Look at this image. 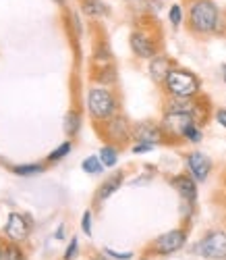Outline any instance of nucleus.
I'll return each instance as SVG.
<instances>
[{
    "mask_svg": "<svg viewBox=\"0 0 226 260\" xmlns=\"http://www.w3.org/2000/svg\"><path fill=\"white\" fill-rule=\"evenodd\" d=\"M187 25H189V31L195 36L216 34L220 25V11L214 0H193L189 7Z\"/></svg>",
    "mask_w": 226,
    "mask_h": 260,
    "instance_id": "1",
    "label": "nucleus"
},
{
    "mask_svg": "<svg viewBox=\"0 0 226 260\" xmlns=\"http://www.w3.org/2000/svg\"><path fill=\"white\" fill-rule=\"evenodd\" d=\"M164 88L168 92L170 98H176V100H191L199 94L201 90V81L197 79L195 73L187 71V69H180V67H174L166 81H164Z\"/></svg>",
    "mask_w": 226,
    "mask_h": 260,
    "instance_id": "2",
    "label": "nucleus"
},
{
    "mask_svg": "<svg viewBox=\"0 0 226 260\" xmlns=\"http://www.w3.org/2000/svg\"><path fill=\"white\" fill-rule=\"evenodd\" d=\"M87 108L94 121L106 123L117 115V98L108 88H92L87 94Z\"/></svg>",
    "mask_w": 226,
    "mask_h": 260,
    "instance_id": "3",
    "label": "nucleus"
},
{
    "mask_svg": "<svg viewBox=\"0 0 226 260\" xmlns=\"http://www.w3.org/2000/svg\"><path fill=\"white\" fill-rule=\"evenodd\" d=\"M195 252L208 260H226V231L214 229L195 244Z\"/></svg>",
    "mask_w": 226,
    "mask_h": 260,
    "instance_id": "4",
    "label": "nucleus"
},
{
    "mask_svg": "<svg viewBox=\"0 0 226 260\" xmlns=\"http://www.w3.org/2000/svg\"><path fill=\"white\" fill-rule=\"evenodd\" d=\"M193 125H197V121L187 113H164L160 123L164 136L170 138H185Z\"/></svg>",
    "mask_w": 226,
    "mask_h": 260,
    "instance_id": "5",
    "label": "nucleus"
},
{
    "mask_svg": "<svg viewBox=\"0 0 226 260\" xmlns=\"http://www.w3.org/2000/svg\"><path fill=\"white\" fill-rule=\"evenodd\" d=\"M185 244H187V231L185 229H172V231H166L154 240V254L168 256V254L178 252Z\"/></svg>",
    "mask_w": 226,
    "mask_h": 260,
    "instance_id": "6",
    "label": "nucleus"
},
{
    "mask_svg": "<svg viewBox=\"0 0 226 260\" xmlns=\"http://www.w3.org/2000/svg\"><path fill=\"white\" fill-rule=\"evenodd\" d=\"M187 167H189V173L191 177L195 181H206L210 171H212V160L210 156H206L203 152H199V150H193V152L187 154Z\"/></svg>",
    "mask_w": 226,
    "mask_h": 260,
    "instance_id": "7",
    "label": "nucleus"
},
{
    "mask_svg": "<svg viewBox=\"0 0 226 260\" xmlns=\"http://www.w3.org/2000/svg\"><path fill=\"white\" fill-rule=\"evenodd\" d=\"M133 136H135V140H137V142L152 144V146L160 144V142L164 140V132H162V127H160V125H156V123H149V121L135 125Z\"/></svg>",
    "mask_w": 226,
    "mask_h": 260,
    "instance_id": "8",
    "label": "nucleus"
},
{
    "mask_svg": "<svg viewBox=\"0 0 226 260\" xmlns=\"http://www.w3.org/2000/svg\"><path fill=\"white\" fill-rule=\"evenodd\" d=\"M131 48L133 52L141 56V58H154L156 56V44H154V40L143 34V31H133L131 34Z\"/></svg>",
    "mask_w": 226,
    "mask_h": 260,
    "instance_id": "9",
    "label": "nucleus"
},
{
    "mask_svg": "<svg viewBox=\"0 0 226 260\" xmlns=\"http://www.w3.org/2000/svg\"><path fill=\"white\" fill-rule=\"evenodd\" d=\"M7 235L11 237L13 242H23L25 237L29 235V223L23 214H19V212H13L9 216V223H7Z\"/></svg>",
    "mask_w": 226,
    "mask_h": 260,
    "instance_id": "10",
    "label": "nucleus"
},
{
    "mask_svg": "<svg viewBox=\"0 0 226 260\" xmlns=\"http://www.w3.org/2000/svg\"><path fill=\"white\" fill-rule=\"evenodd\" d=\"M106 136L110 142H125L131 136V127L125 117L115 115L110 121H106Z\"/></svg>",
    "mask_w": 226,
    "mask_h": 260,
    "instance_id": "11",
    "label": "nucleus"
},
{
    "mask_svg": "<svg viewBox=\"0 0 226 260\" xmlns=\"http://www.w3.org/2000/svg\"><path fill=\"white\" fill-rule=\"evenodd\" d=\"M172 69H174V64H172V60L166 58V56H154V58L149 60V75H152V79L158 81V83H164L166 77H168V73H170Z\"/></svg>",
    "mask_w": 226,
    "mask_h": 260,
    "instance_id": "12",
    "label": "nucleus"
},
{
    "mask_svg": "<svg viewBox=\"0 0 226 260\" xmlns=\"http://www.w3.org/2000/svg\"><path fill=\"white\" fill-rule=\"evenodd\" d=\"M172 185L180 193V198H185L187 202H195V198H197V185H195V179L191 175H176L172 179Z\"/></svg>",
    "mask_w": 226,
    "mask_h": 260,
    "instance_id": "13",
    "label": "nucleus"
},
{
    "mask_svg": "<svg viewBox=\"0 0 226 260\" xmlns=\"http://www.w3.org/2000/svg\"><path fill=\"white\" fill-rule=\"evenodd\" d=\"M121 185H123V173H117V175L108 177V179L100 185V189H98V200H106V198H110L112 193H115Z\"/></svg>",
    "mask_w": 226,
    "mask_h": 260,
    "instance_id": "14",
    "label": "nucleus"
},
{
    "mask_svg": "<svg viewBox=\"0 0 226 260\" xmlns=\"http://www.w3.org/2000/svg\"><path fill=\"white\" fill-rule=\"evenodd\" d=\"M100 160L104 167H115L117 160H119V152H117V148H112V146H104L100 150Z\"/></svg>",
    "mask_w": 226,
    "mask_h": 260,
    "instance_id": "15",
    "label": "nucleus"
},
{
    "mask_svg": "<svg viewBox=\"0 0 226 260\" xmlns=\"http://www.w3.org/2000/svg\"><path fill=\"white\" fill-rule=\"evenodd\" d=\"M81 167H83L85 173H89V175H98V173H102V169H104L100 156H89V158H85Z\"/></svg>",
    "mask_w": 226,
    "mask_h": 260,
    "instance_id": "16",
    "label": "nucleus"
},
{
    "mask_svg": "<svg viewBox=\"0 0 226 260\" xmlns=\"http://www.w3.org/2000/svg\"><path fill=\"white\" fill-rule=\"evenodd\" d=\"M83 11L87 15H102L106 11V7L100 3V0H83Z\"/></svg>",
    "mask_w": 226,
    "mask_h": 260,
    "instance_id": "17",
    "label": "nucleus"
},
{
    "mask_svg": "<svg viewBox=\"0 0 226 260\" xmlns=\"http://www.w3.org/2000/svg\"><path fill=\"white\" fill-rule=\"evenodd\" d=\"M44 167L42 165H25V167H15L17 175H33V173H42Z\"/></svg>",
    "mask_w": 226,
    "mask_h": 260,
    "instance_id": "18",
    "label": "nucleus"
},
{
    "mask_svg": "<svg viewBox=\"0 0 226 260\" xmlns=\"http://www.w3.org/2000/svg\"><path fill=\"white\" fill-rule=\"evenodd\" d=\"M168 17H170L172 27H178V25H180V21H183V11H180V7H178V5H172V7H170Z\"/></svg>",
    "mask_w": 226,
    "mask_h": 260,
    "instance_id": "19",
    "label": "nucleus"
},
{
    "mask_svg": "<svg viewBox=\"0 0 226 260\" xmlns=\"http://www.w3.org/2000/svg\"><path fill=\"white\" fill-rule=\"evenodd\" d=\"M66 134H77L79 132V117L75 113H69V117H66Z\"/></svg>",
    "mask_w": 226,
    "mask_h": 260,
    "instance_id": "20",
    "label": "nucleus"
},
{
    "mask_svg": "<svg viewBox=\"0 0 226 260\" xmlns=\"http://www.w3.org/2000/svg\"><path fill=\"white\" fill-rule=\"evenodd\" d=\"M71 152V142H64L60 148H56L54 150V152L48 156V160H58V158H62V156H66V154H69Z\"/></svg>",
    "mask_w": 226,
    "mask_h": 260,
    "instance_id": "21",
    "label": "nucleus"
},
{
    "mask_svg": "<svg viewBox=\"0 0 226 260\" xmlns=\"http://www.w3.org/2000/svg\"><path fill=\"white\" fill-rule=\"evenodd\" d=\"M201 138H203V134H201V129H199L197 125H193L189 132H187V136H185V140H189V142H193V144L201 142Z\"/></svg>",
    "mask_w": 226,
    "mask_h": 260,
    "instance_id": "22",
    "label": "nucleus"
},
{
    "mask_svg": "<svg viewBox=\"0 0 226 260\" xmlns=\"http://www.w3.org/2000/svg\"><path fill=\"white\" fill-rule=\"evenodd\" d=\"M81 229H83V233H85V235H92V212H89V210L83 214Z\"/></svg>",
    "mask_w": 226,
    "mask_h": 260,
    "instance_id": "23",
    "label": "nucleus"
},
{
    "mask_svg": "<svg viewBox=\"0 0 226 260\" xmlns=\"http://www.w3.org/2000/svg\"><path fill=\"white\" fill-rule=\"evenodd\" d=\"M106 254L112 256V258H119V260H129V258H133L131 252H115V250H110V248H106Z\"/></svg>",
    "mask_w": 226,
    "mask_h": 260,
    "instance_id": "24",
    "label": "nucleus"
},
{
    "mask_svg": "<svg viewBox=\"0 0 226 260\" xmlns=\"http://www.w3.org/2000/svg\"><path fill=\"white\" fill-rule=\"evenodd\" d=\"M152 148H154L152 144H143V142H137V144L133 146V152H135V154H143V152H149Z\"/></svg>",
    "mask_w": 226,
    "mask_h": 260,
    "instance_id": "25",
    "label": "nucleus"
},
{
    "mask_svg": "<svg viewBox=\"0 0 226 260\" xmlns=\"http://www.w3.org/2000/svg\"><path fill=\"white\" fill-rule=\"evenodd\" d=\"M75 254H77V240H73V242H71V246L66 248L64 258H66V260H73V256H75Z\"/></svg>",
    "mask_w": 226,
    "mask_h": 260,
    "instance_id": "26",
    "label": "nucleus"
},
{
    "mask_svg": "<svg viewBox=\"0 0 226 260\" xmlns=\"http://www.w3.org/2000/svg\"><path fill=\"white\" fill-rule=\"evenodd\" d=\"M216 121L226 129V108H218L216 111Z\"/></svg>",
    "mask_w": 226,
    "mask_h": 260,
    "instance_id": "27",
    "label": "nucleus"
},
{
    "mask_svg": "<svg viewBox=\"0 0 226 260\" xmlns=\"http://www.w3.org/2000/svg\"><path fill=\"white\" fill-rule=\"evenodd\" d=\"M56 3H58V5H62V3H64V0H56Z\"/></svg>",
    "mask_w": 226,
    "mask_h": 260,
    "instance_id": "28",
    "label": "nucleus"
},
{
    "mask_svg": "<svg viewBox=\"0 0 226 260\" xmlns=\"http://www.w3.org/2000/svg\"><path fill=\"white\" fill-rule=\"evenodd\" d=\"M224 81H226V67H224Z\"/></svg>",
    "mask_w": 226,
    "mask_h": 260,
    "instance_id": "29",
    "label": "nucleus"
},
{
    "mask_svg": "<svg viewBox=\"0 0 226 260\" xmlns=\"http://www.w3.org/2000/svg\"><path fill=\"white\" fill-rule=\"evenodd\" d=\"M94 260H104V258H94Z\"/></svg>",
    "mask_w": 226,
    "mask_h": 260,
    "instance_id": "30",
    "label": "nucleus"
},
{
    "mask_svg": "<svg viewBox=\"0 0 226 260\" xmlns=\"http://www.w3.org/2000/svg\"><path fill=\"white\" fill-rule=\"evenodd\" d=\"M0 256H3V250H0Z\"/></svg>",
    "mask_w": 226,
    "mask_h": 260,
    "instance_id": "31",
    "label": "nucleus"
}]
</instances>
